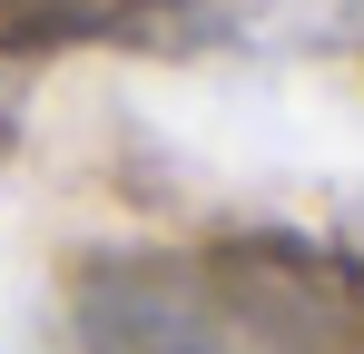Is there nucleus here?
<instances>
[{
    "label": "nucleus",
    "instance_id": "nucleus-1",
    "mask_svg": "<svg viewBox=\"0 0 364 354\" xmlns=\"http://www.w3.org/2000/svg\"><path fill=\"white\" fill-rule=\"evenodd\" d=\"M89 354H315V305L217 266H119L79 295Z\"/></svg>",
    "mask_w": 364,
    "mask_h": 354
},
{
    "label": "nucleus",
    "instance_id": "nucleus-2",
    "mask_svg": "<svg viewBox=\"0 0 364 354\" xmlns=\"http://www.w3.org/2000/svg\"><path fill=\"white\" fill-rule=\"evenodd\" d=\"M128 0H0L10 40H69V30H109Z\"/></svg>",
    "mask_w": 364,
    "mask_h": 354
},
{
    "label": "nucleus",
    "instance_id": "nucleus-3",
    "mask_svg": "<svg viewBox=\"0 0 364 354\" xmlns=\"http://www.w3.org/2000/svg\"><path fill=\"white\" fill-rule=\"evenodd\" d=\"M10 109H20V99H10V79H0V148H10Z\"/></svg>",
    "mask_w": 364,
    "mask_h": 354
}]
</instances>
